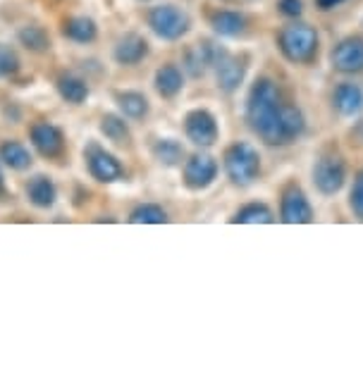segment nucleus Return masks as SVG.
<instances>
[{"label": "nucleus", "mask_w": 363, "mask_h": 365, "mask_svg": "<svg viewBox=\"0 0 363 365\" xmlns=\"http://www.w3.org/2000/svg\"><path fill=\"white\" fill-rule=\"evenodd\" d=\"M246 125L268 146H290L304 136L306 117L282 98L275 81L261 77L246 98Z\"/></svg>", "instance_id": "f257e3e1"}, {"label": "nucleus", "mask_w": 363, "mask_h": 365, "mask_svg": "<svg viewBox=\"0 0 363 365\" xmlns=\"http://www.w3.org/2000/svg\"><path fill=\"white\" fill-rule=\"evenodd\" d=\"M277 48L282 58L292 65H311L318 58L320 36L308 24H287L277 34Z\"/></svg>", "instance_id": "f03ea898"}, {"label": "nucleus", "mask_w": 363, "mask_h": 365, "mask_svg": "<svg viewBox=\"0 0 363 365\" xmlns=\"http://www.w3.org/2000/svg\"><path fill=\"white\" fill-rule=\"evenodd\" d=\"M225 172L235 187H251L261 177V155L249 141H237L225 150Z\"/></svg>", "instance_id": "7ed1b4c3"}, {"label": "nucleus", "mask_w": 363, "mask_h": 365, "mask_svg": "<svg viewBox=\"0 0 363 365\" xmlns=\"http://www.w3.org/2000/svg\"><path fill=\"white\" fill-rule=\"evenodd\" d=\"M311 179H313V187L318 189V194L323 196L339 194L347 184V160L339 153H334V150H325L313 163Z\"/></svg>", "instance_id": "20e7f679"}, {"label": "nucleus", "mask_w": 363, "mask_h": 365, "mask_svg": "<svg viewBox=\"0 0 363 365\" xmlns=\"http://www.w3.org/2000/svg\"><path fill=\"white\" fill-rule=\"evenodd\" d=\"M148 26L163 41H177L189 31L191 19L177 5H155L148 12Z\"/></svg>", "instance_id": "39448f33"}, {"label": "nucleus", "mask_w": 363, "mask_h": 365, "mask_svg": "<svg viewBox=\"0 0 363 365\" xmlns=\"http://www.w3.org/2000/svg\"><path fill=\"white\" fill-rule=\"evenodd\" d=\"M184 134H187V139L194 146L208 148L220 136V127H218L215 115L201 108V110H191L187 115V120H184Z\"/></svg>", "instance_id": "423d86ee"}, {"label": "nucleus", "mask_w": 363, "mask_h": 365, "mask_svg": "<svg viewBox=\"0 0 363 365\" xmlns=\"http://www.w3.org/2000/svg\"><path fill=\"white\" fill-rule=\"evenodd\" d=\"M280 220L287 225H308L313 222V205L297 184H290L280 198Z\"/></svg>", "instance_id": "0eeeda50"}, {"label": "nucleus", "mask_w": 363, "mask_h": 365, "mask_svg": "<svg viewBox=\"0 0 363 365\" xmlns=\"http://www.w3.org/2000/svg\"><path fill=\"white\" fill-rule=\"evenodd\" d=\"M330 65L339 74H361L363 72V36L342 38L330 53Z\"/></svg>", "instance_id": "6e6552de"}, {"label": "nucleus", "mask_w": 363, "mask_h": 365, "mask_svg": "<svg viewBox=\"0 0 363 365\" xmlns=\"http://www.w3.org/2000/svg\"><path fill=\"white\" fill-rule=\"evenodd\" d=\"M218 160L208 153H196L184 163V184L191 191H201L215 182Z\"/></svg>", "instance_id": "1a4fd4ad"}, {"label": "nucleus", "mask_w": 363, "mask_h": 365, "mask_svg": "<svg viewBox=\"0 0 363 365\" xmlns=\"http://www.w3.org/2000/svg\"><path fill=\"white\" fill-rule=\"evenodd\" d=\"M330 101L342 117H356L363 110V88L354 81H342L332 88Z\"/></svg>", "instance_id": "9d476101"}, {"label": "nucleus", "mask_w": 363, "mask_h": 365, "mask_svg": "<svg viewBox=\"0 0 363 365\" xmlns=\"http://www.w3.org/2000/svg\"><path fill=\"white\" fill-rule=\"evenodd\" d=\"M86 160H88V172H91L98 182H118L122 177V165L115 160L108 150H103L98 146L88 148Z\"/></svg>", "instance_id": "9b49d317"}, {"label": "nucleus", "mask_w": 363, "mask_h": 365, "mask_svg": "<svg viewBox=\"0 0 363 365\" xmlns=\"http://www.w3.org/2000/svg\"><path fill=\"white\" fill-rule=\"evenodd\" d=\"M215 79H218V88L223 93H235L244 81V74H246V65L242 63L239 58H232L227 53L225 58L218 63L215 67Z\"/></svg>", "instance_id": "f8f14e48"}, {"label": "nucleus", "mask_w": 363, "mask_h": 365, "mask_svg": "<svg viewBox=\"0 0 363 365\" xmlns=\"http://www.w3.org/2000/svg\"><path fill=\"white\" fill-rule=\"evenodd\" d=\"M146 55H148V43L139 34H127V36L120 38V43L115 46V60L127 67L139 65Z\"/></svg>", "instance_id": "ddd939ff"}, {"label": "nucleus", "mask_w": 363, "mask_h": 365, "mask_svg": "<svg viewBox=\"0 0 363 365\" xmlns=\"http://www.w3.org/2000/svg\"><path fill=\"white\" fill-rule=\"evenodd\" d=\"M31 141L44 155H58L63 150V134H60L58 127L48 125V122H41L31 129Z\"/></svg>", "instance_id": "4468645a"}, {"label": "nucleus", "mask_w": 363, "mask_h": 365, "mask_svg": "<svg viewBox=\"0 0 363 365\" xmlns=\"http://www.w3.org/2000/svg\"><path fill=\"white\" fill-rule=\"evenodd\" d=\"M210 26H213V31L218 36L235 38L239 34H244L246 17L242 12H235V10H220V12H215L213 19H210Z\"/></svg>", "instance_id": "2eb2a0df"}, {"label": "nucleus", "mask_w": 363, "mask_h": 365, "mask_svg": "<svg viewBox=\"0 0 363 365\" xmlns=\"http://www.w3.org/2000/svg\"><path fill=\"white\" fill-rule=\"evenodd\" d=\"M184 86V77L177 65H163L158 72H155V91H158L163 98H175L177 93L182 91Z\"/></svg>", "instance_id": "dca6fc26"}, {"label": "nucleus", "mask_w": 363, "mask_h": 365, "mask_svg": "<svg viewBox=\"0 0 363 365\" xmlns=\"http://www.w3.org/2000/svg\"><path fill=\"white\" fill-rule=\"evenodd\" d=\"M232 222H242V225H270V222H275V212L270 210V205L253 201V203L242 205V208L235 212Z\"/></svg>", "instance_id": "f3484780"}, {"label": "nucleus", "mask_w": 363, "mask_h": 365, "mask_svg": "<svg viewBox=\"0 0 363 365\" xmlns=\"http://www.w3.org/2000/svg\"><path fill=\"white\" fill-rule=\"evenodd\" d=\"M26 194H29V201L39 208H48L56 203V187L48 177H34L26 187Z\"/></svg>", "instance_id": "a211bd4d"}, {"label": "nucleus", "mask_w": 363, "mask_h": 365, "mask_svg": "<svg viewBox=\"0 0 363 365\" xmlns=\"http://www.w3.org/2000/svg\"><path fill=\"white\" fill-rule=\"evenodd\" d=\"M118 106L122 110V115L129 117V120H141L148 113V101L146 96L139 91H125L118 96Z\"/></svg>", "instance_id": "6ab92c4d"}, {"label": "nucleus", "mask_w": 363, "mask_h": 365, "mask_svg": "<svg viewBox=\"0 0 363 365\" xmlns=\"http://www.w3.org/2000/svg\"><path fill=\"white\" fill-rule=\"evenodd\" d=\"M153 155H155V160L160 165H165V168H175V165L182 163L184 148H182V143L175 139H158L153 143Z\"/></svg>", "instance_id": "aec40b11"}, {"label": "nucleus", "mask_w": 363, "mask_h": 365, "mask_svg": "<svg viewBox=\"0 0 363 365\" xmlns=\"http://www.w3.org/2000/svg\"><path fill=\"white\" fill-rule=\"evenodd\" d=\"M0 158H3L5 165H10L12 170H24V168H29V163H31L29 150L17 141L3 143V146H0Z\"/></svg>", "instance_id": "412c9836"}, {"label": "nucleus", "mask_w": 363, "mask_h": 365, "mask_svg": "<svg viewBox=\"0 0 363 365\" xmlns=\"http://www.w3.org/2000/svg\"><path fill=\"white\" fill-rule=\"evenodd\" d=\"M65 36L77 41V43H88L96 38V24L88 17H72L65 24Z\"/></svg>", "instance_id": "4be33fe9"}, {"label": "nucleus", "mask_w": 363, "mask_h": 365, "mask_svg": "<svg viewBox=\"0 0 363 365\" xmlns=\"http://www.w3.org/2000/svg\"><path fill=\"white\" fill-rule=\"evenodd\" d=\"M101 132L106 134L113 143H127L129 141V129L125 125V120H120V117H115V115L103 117Z\"/></svg>", "instance_id": "5701e85b"}, {"label": "nucleus", "mask_w": 363, "mask_h": 365, "mask_svg": "<svg viewBox=\"0 0 363 365\" xmlns=\"http://www.w3.org/2000/svg\"><path fill=\"white\" fill-rule=\"evenodd\" d=\"M132 222H143V225H160V222H168V212L155 203H146V205H139L134 212H132Z\"/></svg>", "instance_id": "b1692460"}, {"label": "nucleus", "mask_w": 363, "mask_h": 365, "mask_svg": "<svg viewBox=\"0 0 363 365\" xmlns=\"http://www.w3.org/2000/svg\"><path fill=\"white\" fill-rule=\"evenodd\" d=\"M60 93H63L65 101L70 103H81L88 96V88L81 79L77 77H63L60 79Z\"/></svg>", "instance_id": "393cba45"}, {"label": "nucleus", "mask_w": 363, "mask_h": 365, "mask_svg": "<svg viewBox=\"0 0 363 365\" xmlns=\"http://www.w3.org/2000/svg\"><path fill=\"white\" fill-rule=\"evenodd\" d=\"M19 41L31 48V51H46L48 46H51V38H48V34L41 29V26H24L22 31H19Z\"/></svg>", "instance_id": "a878e982"}, {"label": "nucleus", "mask_w": 363, "mask_h": 365, "mask_svg": "<svg viewBox=\"0 0 363 365\" xmlns=\"http://www.w3.org/2000/svg\"><path fill=\"white\" fill-rule=\"evenodd\" d=\"M349 208L359 220H363V170L356 175L354 187L349 191Z\"/></svg>", "instance_id": "bb28decb"}, {"label": "nucleus", "mask_w": 363, "mask_h": 365, "mask_svg": "<svg viewBox=\"0 0 363 365\" xmlns=\"http://www.w3.org/2000/svg\"><path fill=\"white\" fill-rule=\"evenodd\" d=\"M19 67V60L12 48L8 46H0V77H10V74H15Z\"/></svg>", "instance_id": "cd10ccee"}, {"label": "nucleus", "mask_w": 363, "mask_h": 365, "mask_svg": "<svg viewBox=\"0 0 363 365\" xmlns=\"http://www.w3.org/2000/svg\"><path fill=\"white\" fill-rule=\"evenodd\" d=\"M277 8L285 17H301L304 15V0H277Z\"/></svg>", "instance_id": "c85d7f7f"}, {"label": "nucleus", "mask_w": 363, "mask_h": 365, "mask_svg": "<svg viewBox=\"0 0 363 365\" xmlns=\"http://www.w3.org/2000/svg\"><path fill=\"white\" fill-rule=\"evenodd\" d=\"M342 3H347V0H316L318 10H334Z\"/></svg>", "instance_id": "c756f323"}, {"label": "nucleus", "mask_w": 363, "mask_h": 365, "mask_svg": "<svg viewBox=\"0 0 363 365\" xmlns=\"http://www.w3.org/2000/svg\"><path fill=\"white\" fill-rule=\"evenodd\" d=\"M0 189H3V177H0Z\"/></svg>", "instance_id": "7c9ffc66"}]
</instances>
